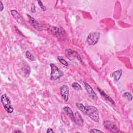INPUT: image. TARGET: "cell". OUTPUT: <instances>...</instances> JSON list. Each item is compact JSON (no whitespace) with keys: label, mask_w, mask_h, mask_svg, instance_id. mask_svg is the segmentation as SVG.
<instances>
[{"label":"cell","mask_w":133,"mask_h":133,"mask_svg":"<svg viewBox=\"0 0 133 133\" xmlns=\"http://www.w3.org/2000/svg\"><path fill=\"white\" fill-rule=\"evenodd\" d=\"M97 89H98V90L99 91V93L100 94V95H101V96H102L105 100H106L107 101L110 102V103H111L113 104H115V102L114 101V100H113L110 97H109L108 95H107L103 91H102V90H101L100 89H99V88H97Z\"/></svg>","instance_id":"cell-12"},{"label":"cell","mask_w":133,"mask_h":133,"mask_svg":"<svg viewBox=\"0 0 133 133\" xmlns=\"http://www.w3.org/2000/svg\"><path fill=\"white\" fill-rule=\"evenodd\" d=\"M15 132H22L21 130H15Z\"/></svg>","instance_id":"cell-26"},{"label":"cell","mask_w":133,"mask_h":133,"mask_svg":"<svg viewBox=\"0 0 133 133\" xmlns=\"http://www.w3.org/2000/svg\"><path fill=\"white\" fill-rule=\"evenodd\" d=\"M122 71L121 69L115 71L112 73V77L113 78L114 81L115 82H116L119 80L122 76Z\"/></svg>","instance_id":"cell-13"},{"label":"cell","mask_w":133,"mask_h":133,"mask_svg":"<svg viewBox=\"0 0 133 133\" xmlns=\"http://www.w3.org/2000/svg\"><path fill=\"white\" fill-rule=\"evenodd\" d=\"M1 101L5 110L8 113H11L14 111V109L11 104V101L9 98L6 94H3L1 98Z\"/></svg>","instance_id":"cell-3"},{"label":"cell","mask_w":133,"mask_h":133,"mask_svg":"<svg viewBox=\"0 0 133 133\" xmlns=\"http://www.w3.org/2000/svg\"><path fill=\"white\" fill-rule=\"evenodd\" d=\"M11 14L12 16L14 17V18L17 21V22L20 24H22L23 22V18H22V16L20 15V14L16 10H11Z\"/></svg>","instance_id":"cell-10"},{"label":"cell","mask_w":133,"mask_h":133,"mask_svg":"<svg viewBox=\"0 0 133 133\" xmlns=\"http://www.w3.org/2000/svg\"><path fill=\"white\" fill-rule=\"evenodd\" d=\"M89 132H103V131L97 129H92L89 130Z\"/></svg>","instance_id":"cell-22"},{"label":"cell","mask_w":133,"mask_h":133,"mask_svg":"<svg viewBox=\"0 0 133 133\" xmlns=\"http://www.w3.org/2000/svg\"><path fill=\"white\" fill-rule=\"evenodd\" d=\"M25 56L26 57L29 59V60H31V61H35V57L31 53L30 51H29V50H27L25 52Z\"/></svg>","instance_id":"cell-16"},{"label":"cell","mask_w":133,"mask_h":133,"mask_svg":"<svg viewBox=\"0 0 133 133\" xmlns=\"http://www.w3.org/2000/svg\"><path fill=\"white\" fill-rule=\"evenodd\" d=\"M46 132L49 133V132H54V130H52V128H48L46 131Z\"/></svg>","instance_id":"cell-25"},{"label":"cell","mask_w":133,"mask_h":133,"mask_svg":"<svg viewBox=\"0 0 133 133\" xmlns=\"http://www.w3.org/2000/svg\"><path fill=\"white\" fill-rule=\"evenodd\" d=\"M86 90L87 91V92L88 93V94L93 98H97V95L96 94L94 90L92 89V88L91 87V86L88 84L87 83L84 82Z\"/></svg>","instance_id":"cell-11"},{"label":"cell","mask_w":133,"mask_h":133,"mask_svg":"<svg viewBox=\"0 0 133 133\" xmlns=\"http://www.w3.org/2000/svg\"><path fill=\"white\" fill-rule=\"evenodd\" d=\"M4 9V5L2 3V1H0V11H2V10Z\"/></svg>","instance_id":"cell-24"},{"label":"cell","mask_w":133,"mask_h":133,"mask_svg":"<svg viewBox=\"0 0 133 133\" xmlns=\"http://www.w3.org/2000/svg\"><path fill=\"white\" fill-rule=\"evenodd\" d=\"M103 126L105 129L113 132H119L117 127L114 123L110 121H105L103 122Z\"/></svg>","instance_id":"cell-6"},{"label":"cell","mask_w":133,"mask_h":133,"mask_svg":"<svg viewBox=\"0 0 133 133\" xmlns=\"http://www.w3.org/2000/svg\"><path fill=\"white\" fill-rule=\"evenodd\" d=\"M65 55L66 57L71 61L77 60L79 62H82V59L79 56V55L75 51L71 49H66L65 50Z\"/></svg>","instance_id":"cell-5"},{"label":"cell","mask_w":133,"mask_h":133,"mask_svg":"<svg viewBox=\"0 0 133 133\" xmlns=\"http://www.w3.org/2000/svg\"><path fill=\"white\" fill-rule=\"evenodd\" d=\"M52 32L54 33L55 34H60L61 33V30L58 28H54V29H52Z\"/></svg>","instance_id":"cell-20"},{"label":"cell","mask_w":133,"mask_h":133,"mask_svg":"<svg viewBox=\"0 0 133 133\" xmlns=\"http://www.w3.org/2000/svg\"><path fill=\"white\" fill-rule=\"evenodd\" d=\"M27 16L29 17V22L30 23V24L37 30L38 31H42V28L41 26V25H40V24L37 22V21L36 20H35L34 18H33L32 17H31V16L27 14Z\"/></svg>","instance_id":"cell-9"},{"label":"cell","mask_w":133,"mask_h":133,"mask_svg":"<svg viewBox=\"0 0 133 133\" xmlns=\"http://www.w3.org/2000/svg\"><path fill=\"white\" fill-rule=\"evenodd\" d=\"M100 34L99 32H94L89 33L87 38V43L88 45L94 46L96 44L100 38Z\"/></svg>","instance_id":"cell-4"},{"label":"cell","mask_w":133,"mask_h":133,"mask_svg":"<svg viewBox=\"0 0 133 133\" xmlns=\"http://www.w3.org/2000/svg\"><path fill=\"white\" fill-rule=\"evenodd\" d=\"M63 109L66 112L68 116L71 118V119L72 121H74V113H73L72 109L68 106H65V107H63Z\"/></svg>","instance_id":"cell-14"},{"label":"cell","mask_w":133,"mask_h":133,"mask_svg":"<svg viewBox=\"0 0 133 133\" xmlns=\"http://www.w3.org/2000/svg\"><path fill=\"white\" fill-rule=\"evenodd\" d=\"M57 58H58V60L60 61V62H61V63H62L64 65H65L66 66H68L69 65L68 62L63 59V58L62 57H61V56H58Z\"/></svg>","instance_id":"cell-19"},{"label":"cell","mask_w":133,"mask_h":133,"mask_svg":"<svg viewBox=\"0 0 133 133\" xmlns=\"http://www.w3.org/2000/svg\"><path fill=\"white\" fill-rule=\"evenodd\" d=\"M69 87L66 85H63L60 87L61 95L65 102H67L69 99Z\"/></svg>","instance_id":"cell-7"},{"label":"cell","mask_w":133,"mask_h":133,"mask_svg":"<svg viewBox=\"0 0 133 133\" xmlns=\"http://www.w3.org/2000/svg\"><path fill=\"white\" fill-rule=\"evenodd\" d=\"M50 66L51 68V74L50 79L51 81H56L60 78L63 74V72L54 63H50Z\"/></svg>","instance_id":"cell-2"},{"label":"cell","mask_w":133,"mask_h":133,"mask_svg":"<svg viewBox=\"0 0 133 133\" xmlns=\"http://www.w3.org/2000/svg\"><path fill=\"white\" fill-rule=\"evenodd\" d=\"M75 124L79 126H83L84 125V121L81 115V114L76 111L75 113V115H74V121Z\"/></svg>","instance_id":"cell-8"},{"label":"cell","mask_w":133,"mask_h":133,"mask_svg":"<svg viewBox=\"0 0 133 133\" xmlns=\"http://www.w3.org/2000/svg\"><path fill=\"white\" fill-rule=\"evenodd\" d=\"M31 11L33 13H35V11H36V9H35V5L33 4L32 5H31Z\"/></svg>","instance_id":"cell-23"},{"label":"cell","mask_w":133,"mask_h":133,"mask_svg":"<svg viewBox=\"0 0 133 133\" xmlns=\"http://www.w3.org/2000/svg\"><path fill=\"white\" fill-rule=\"evenodd\" d=\"M123 96L126 98H127L128 100H131L132 99V95L131 94V93L129 91H126L125 92H124L123 94Z\"/></svg>","instance_id":"cell-18"},{"label":"cell","mask_w":133,"mask_h":133,"mask_svg":"<svg viewBox=\"0 0 133 133\" xmlns=\"http://www.w3.org/2000/svg\"><path fill=\"white\" fill-rule=\"evenodd\" d=\"M22 70L23 71L24 73L27 75L29 76L30 74V72H31V69L30 67V65L26 63V62H24L23 65H22Z\"/></svg>","instance_id":"cell-15"},{"label":"cell","mask_w":133,"mask_h":133,"mask_svg":"<svg viewBox=\"0 0 133 133\" xmlns=\"http://www.w3.org/2000/svg\"><path fill=\"white\" fill-rule=\"evenodd\" d=\"M76 107L85 114L87 115L93 121L99 122V114L97 108L92 105L85 106L81 103H76Z\"/></svg>","instance_id":"cell-1"},{"label":"cell","mask_w":133,"mask_h":133,"mask_svg":"<svg viewBox=\"0 0 133 133\" xmlns=\"http://www.w3.org/2000/svg\"><path fill=\"white\" fill-rule=\"evenodd\" d=\"M37 3H38V5H39V7H41V8L42 9V10H43V11H45L46 9V7L43 5V3H42V2L40 1H37Z\"/></svg>","instance_id":"cell-21"},{"label":"cell","mask_w":133,"mask_h":133,"mask_svg":"<svg viewBox=\"0 0 133 133\" xmlns=\"http://www.w3.org/2000/svg\"><path fill=\"white\" fill-rule=\"evenodd\" d=\"M72 87L73 88L76 90H81L82 89V88L81 86L77 82H74L72 84Z\"/></svg>","instance_id":"cell-17"}]
</instances>
